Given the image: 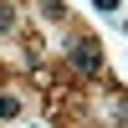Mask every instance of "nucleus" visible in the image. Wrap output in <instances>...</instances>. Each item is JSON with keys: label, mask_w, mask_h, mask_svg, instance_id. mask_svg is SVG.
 <instances>
[{"label": "nucleus", "mask_w": 128, "mask_h": 128, "mask_svg": "<svg viewBox=\"0 0 128 128\" xmlns=\"http://www.w3.org/2000/svg\"><path fill=\"white\" fill-rule=\"evenodd\" d=\"M113 113H118V123H128V98H118V108H113Z\"/></svg>", "instance_id": "423d86ee"}, {"label": "nucleus", "mask_w": 128, "mask_h": 128, "mask_svg": "<svg viewBox=\"0 0 128 128\" xmlns=\"http://www.w3.org/2000/svg\"><path fill=\"white\" fill-rule=\"evenodd\" d=\"M123 128H128V123H123Z\"/></svg>", "instance_id": "6e6552de"}, {"label": "nucleus", "mask_w": 128, "mask_h": 128, "mask_svg": "<svg viewBox=\"0 0 128 128\" xmlns=\"http://www.w3.org/2000/svg\"><path fill=\"white\" fill-rule=\"evenodd\" d=\"M0 31H16V0H0Z\"/></svg>", "instance_id": "20e7f679"}, {"label": "nucleus", "mask_w": 128, "mask_h": 128, "mask_svg": "<svg viewBox=\"0 0 128 128\" xmlns=\"http://www.w3.org/2000/svg\"><path fill=\"white\" fill-rule=\"evenodd\" d=\"M92 10H98V16H113V10H118V0H92Z\"/></svg>", "instance_id": "39448f33"}, {"label": "nucleus", "mask_w": 128, "mask_h": 128, "mask_svg": "<svg viewBox=\"0 0 128 128\" xmlns=\"http://www.w3.org/2000/svg\"><path fill=\"white\" fill-rule=\"evenodd\" d=\"M10 118H20V98L16 92H0V123H10Z\"/></svg>", "instance_id": "f03ea898"}, {"label": "nucleus", "mask_w": 128, "mask_h": 128, "mask_svg": "<svg viewBox=\"0 0 128 128\" xmlns=\"http://www.w3.org/2000/svg\"><path fill=\"white\" fill-rule=\"evenodd\" d=\"M67 62H72V72H77L82 82H98L102 72H108V62H102V46H98L92 36H77V41H72V46H67Z\"/></svg>", "instance_id": "f257e3e1"}, {"label": "nucleus", "mask_w": 128, "mask_h": 128, "mask_svg": "<svg viewBox=\"0 0 128 128\" xmlns=\"http://www.w3.org/2000/svg\"><path fill=\"white\" fill-rule=\"evenodd\" d=\"M41 20H67V5L62 0H41Z\"/></svg>", "instance_id": "7ed1b4c3"}, {"label": "nucleus", "mask_w": 128, "mask_h": 128, "mask_svg": "<svg viewBox=\"0 0 128 128\" xmlns=\"http://www.w3.org/2000/svg\"><path fill=\"white\" fill-rule=\"evenodd\" d=\"M123 31H128V26H123Z\"/></svg>", "instance_id": "0eeeda50"}]
</instances>
